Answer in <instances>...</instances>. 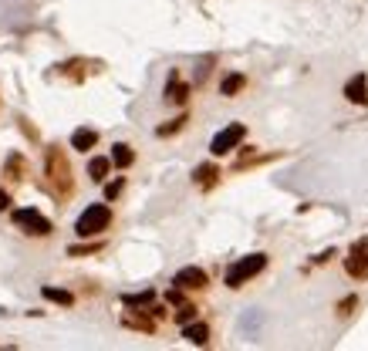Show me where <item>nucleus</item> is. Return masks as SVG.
<instances>
[{
  "label": "nucleus",
  "mask_w": 368,
  "mask_h": 351,
  "mask_svg": "<svg viewBox=\"0 0 368 351\" xmlns=\"http://www.w3.org/2000/svg\"><path fill=\"white\" fill-rule=\"evenodd\" d=\"M112 226V206L109 203H91L82 217L75 219V233L88 240V237H102Z\"/></svg>",
  "instance_id": "7ed1b4c3"
},
{
  "label": "nucleus",
  "mask_w": 368,
  "mask_h": 351,
  "mask_svg": "<svg viewBox=\"0 0 368 351\" xmlns=\"http://www.w3.org/2000/svg\"><path fill=\"white\" fill-rule=\"evenodd\" d=\"M41 297H44V301H51V304L75 307V294H71V290H65V287H51V284H44V287H41Z\"/></svg>",
  "instance_id": "2eb2a0df"
},
{
  "label": "nucleus",
  "mask_w": 368,
  "mask_h": 351,
  "mask_svg": "<svg viewBox=\"0 0 368 351\" xmlns=\"http://www.w3.org/2000/svg\"><path fill=\"white\" fill-rule=\"evenodd\" d=\"M220 166L217 162H203V166H196L193 169V186H199V189H203V193H206V189H213V186H217L220 182Z\"/></svg>",
  "instance_id": "9d476101"
},
{
  "label": "nucleus",
  "mask_w": 368,
  "mask_h": 351,
  "mask_svg": "<svg viewBox=\"0 0 368 351\" xmlns=\"http://www.w3.org/2000/svg\"><path fill=\"white\" fill-rule=\"evenodd\" d=\"M10 223L21 230V233H27V237H51V219L44 217V213H38V210H31V206H24V210H14L10 213Z\"/></svg>",
  "instance_id": "20e7f679"
},
{
  "label": "nucleus",
  "mask_w": 368,
  "mask_h": 351,
  "mask_svg": "<svg viewBox=\"0 0 368 351\" xmlns=\"http://www.w3.org/2000/svg\"><path fill=\"white\" fill-rule=\"evenodd\" d=\"M122 325L129 331H142V334H155V318L146 314V311H139L135 314V307H129L125 314H122Z\"/></svg>",
  "instance_id": "1a4fd4ad"
},
{
  "label": "nucleus",
  "mask_w": 368,
  "mask_h": 351,
  "mask_svg": "<svg viewBox=\"0 0 368 351\" xmlns=\"http://www.w3.org/2000/svg\"><path fill=\"white\" fill-rule=\"evenodd\" d=\"M98 146V132L95 129H75L71 132V149H78V153H91Z\"/></svg>",
  "instance_id": "4468645a"
},
{
  "label": "nucleus",
  "mask_w": 368,
  "mask_h": 351,
  "mask_svg": "<svg viewBox=\"0 0 368 351\" xmlns=\"http://www.w3.org/2000/svg\"><path fill=\"white\" fill-rule=\"evenodd\" d=\"M213 61H217L213 54H210V58H203V65L196 68V85H203V81H206V75H210V68H213Z\"/></svg>",
  "instance_id": "393cba45"
},
{
  "label": "nucleus",
  "mask_w": 368,
  "mask_h": 351,
  "mask_svg": "<svg viewBox=\"0 0 368 351\" xmlns=\"http://www.w3.org/2000/svg\"><path fill=\"white\" fill-rule=\"evenodd\" d=\"M122 189H125V179H122V176H118V179H112V182H105V199H118L122 196Z\"/></svg>",
  "instance_id": "b1692460"
},
{
  "label": "nucleus",
  "mask_w": 368,
  "mask_h": 351,
  "mask_svg": "<svg viewBox=\"0 0 368 351\" xmlns=\"http://www.w3.org/2000/svg\"><path fill=\"white\" fill-rule=\"evenodd\" d=\"M44 182L58 199H68L75 193V173L61 146H44Z\"/></svg>",
  "instance_id": "f257e3e1"
},
{
  "label": "nucleus",
  "mask_w": 368,
  "mask_h": 351,
  "mask_svg": "<svg viewBox=\"0 0 368 351\" xmlns=\"http://www.w3.org/2000/svg\"><path fill=\"white\" fill-rule=\"evenodd\" d=\"M196 318H199V307L190 304V301H186V304H179V311L173 314V321L179 325V328H183V325H190V321H196Z\"/></svg>",
  "instance_id": "412c9836"
},
{
  "label": "nucleus",
  "mask_w": 368,
  "mask_h": 351,
  "mask_svg": "<svg viewBox=\"0 0 368 351\" xmlns=\"http://www.w3.org/2000/svg\"><path fill=\"white\" fill-rule=\"evenodd\" d=\"M85 61H65V65H58V75H65L71 81H85Z\"/></svg>",
  "instance_id": "4be33fe9"
},
{
  "label": "nucleus",
  "mask_w": 368,
  "mask_h": 351,
  "mask_svg": "<svg viewBox=\"0 0 368 351\" xmlns=\"http://www.w3.org/2000/svg\"><path fill=\"white\" fill-rule=\"evenodd\" d=\"M331 257H338V250H331V247H328L325 254H318V257H314V263H328Z\"/></svg>",
  "instance_id": "bb28decb"
},
{
  "label": "nucleus",
  "mask_w": 368,
  "mask_h": 351,
  "mask_svg": "<svg viewBox=\"0 0 368 351\" xmlns=\"http://www.w3.org/2000/svg\"><path fill=\"white\" fill-rule=\"evenodd\" d=\"M3 176H10V182H24V176H27V162H24L21 153H14L10 159H7V169H3Z\"/></svg>",
  "instance_id": "6ab92c4d"
},
{
  "label": "nucleus",
  "mask_w": 368,
  "mask_h": 351,
  "mask_svg": "<svg viewBox=\"0 0 368 351\" xmlns=\"http://www.w3.org/2000/svg\"><path fill=\"white\" fill-rule=\"evenodd\" d=\"M132 162H135V149L125 146V142H115V146H112V166H115V169H129Z\"/></svg>",
  "instance_id": "dca6fc26"
},
{
  "label": "nucleus",
  "mask_w": 368,
  "mask_h": 351,
  "mask_svg": "<svg viewBox=\"0 0 368 351\" xmlns=\"http://www.w3.org/2000/svg\"><path fill=\"white\" fill-rule=\"evenodd\" d=\"M243 88H247V75H243V71H230V75H223V81H220V95H223V98H237Z\"/></svg>",
  "instance_id": "ddd939ff"
},
{
  "label": "nucleus",
  "mask_w": 368,
  "mask_h": 351,
  "mask_svg": "<svg viewBox=\"0 0 368 351\" xmlns=\"http://www.w3.org/2000/svg\"><path fill=\"white\" fill-rule=\"evenodd\" d=\"M190 91H193V85H186V81L179 78V71L173 68L169 78H166V91H162L166 102H169V105H186V102H190Z\"/></svg>",
  "instance_id": "6e6552de"
},
{
  "label": "nucleus",
  "mask_w": 368,
  "mask_h": 351,
  "mask_svg": "<svg viewBox=\"0 0 368 351\" xmlns=\"http://www.w3.org/2000/svg\"><path fill=\"white\" fill-rule=\"evenodd\" d=\"M263 267H267V254H247V257H240V260H233L227 267L223 284L230 290H240L247 281H254L257 274H263Z\"/></svg>",
  "instance_id": "f03ea898"
},
{
  "label": "nucleus",
  "mask_w": 368,
  "mask_h": 351,
  "mask_svg": "<svg viewBox=\"0 0 368 351\" xmlns=\"http://www.w3.org/2000/svg\"><path fill=\"white\" fill-rule=\"evenodd\" d=\"M183 338H186L190 345H196V348H203V345H210V325L196 318L190 325H183Z\"/></svg>",
  "instance_id": "f8f14e48"
},
{
  "label": "nucleus",
  "mask_w": 368,
  "mask_h": 351,
  "mask_svg": "<svg viewBox=\"0 0 368 351\" xmlns=\"http://www.w3.org/2000/svg\"><path fill=\"white\" fill-rule=\"evenodd\" d=\"M247 139V125L243 122H230L227 129H220L217 135H213V142H210V153L217 155H230L233 149H240V142Z\"/></svg>",
  "instance_id": "39448f33"
},
{
  "label": "nucleus",
  "mask_w": 368,
  "mask_h": 351,
  "mask_svg": "<svg viewBox=\"0 0 368 351\" xmlns=\"http://www.w3.org/2000/svg\"><path fill=\"white\" fill-rule=\"evenodd\" d=\"M155 301V290H139V294H122V304L135 307V311H149Z\"/></svg>",
  "instance_id": "a211bd4d"
},
{
  "label": "nucleus",
  "mask_w": 368,
  "mask_h": 351,
  "mask_svg": "<svg viewBox=\"0 0 368 351\" xmlns=\"http://www.w3.org/2000/svg\"><path fill=\"white\" fill-rule=\"evenodd\" d=\"M355 307H358V297H355V294H348L345 301H342V304H338V314H342V318H348V314H351V311H355Z\"/></svg>",
  "instance_id": "a878e982"
},
{
  "label": "nucleus",
  "mask_w": 368,
  "mask_h": 351,
  "mask_svg": "<svg viewBox=\"0 0 368 351\" xmlns=\"http://www.w3.org/2000/svg\"><path fill=\"white\" fill-rule=\"evenodd\" d=\"M112 173V155H95L91 162H88V176L95 179V182H105Z\"/></svg>",
  "instance_id": "f3484780"
},
{
  "label": "nucleus",
  "mask_w": 368,
  "mask_h": 351,
  "mask_svg": "<svg viewBox=\"0 0 368 351\" xmlns=\"http://www.w3.org/2000/svg\"><path fill=\"white\" fill-rule=\"evenodd\" d=\"M173 284L183 287V290H206L210 277H206V270H203V267H183V270H176Z\"/></svg>",
  "instance_id": "0eeeda50"
},
{
  "label": "nucleus",
  "mask_w": 368,
  "mask_h": 351,
  "mask_svg": "<svg viewBox=\"0 0 368 351\" xmlns=\"http://www.w3.org/2000/svg\"><path fill=\"white\" fill-rule=\"evenodd\" d=\"M98 250H105V243H71L68 247V257H88V254H98Z\"/></svg>",
  "instance_id": "5701e85b"
},
{
  "label": "nucleus",
  "mask_w": 368,
  "mask_h": 351,
  "mask_svg": "<svg viewBox=\"0 0 368 351\" xmlns=\"http://www.w3.org/2000/svg\"><path fill=\"white\" fill-rule=\"evenodd\" d=\"M345 98L351 105H368V78L365 75H351L345 81Z\"/></svg>",
  "instance_id": "9b49d317"
},
{
  "label": "nucleus",
  "mask_w": 368,
  "mask_h": 351,
  "mask_svg": "<svg viewBox=\"0 0 368 351\" xmlns=\"http://www.w3.org/2000/svg\"><path fill=\"white\" fill-rule=\"evenodd\" d=\"M7 210H10V193L0 189V213H7Z\"/></svg>",
  "instance_id": "cd10ccee"
},
{
  "label": "nucleus",
  "mask_w": 368,
  "mask_h": 351,
  "mask_svg": "<svg viewBox=\"0 0 368 351\" xmlns=\"http://www.w3.org/2000/svg\"><path fill=\"white\" fill-rule=\"evenodd\" d=\"M21 129H24V135H31V139L38 142V129H34V125H27V118H21Z\"/></svg>",
  "instance_id": "c85d7f7f"
},
{
  "label": "nucleus",
  "mask_w": 368,
  "mask_h": 351,
  "mask_svg": "<svg viewBox=\"0 0 368 351\" xmlns=\"http://www.w3.org/2000/svg\"><path fill=\"white\" fill-rule=\"evenodd\" d=\"M186 122H190V115L183 111V115H176L173 122L159 125V129H155V135H159V139H169V135H176V132H183V129H186Z\"/></svg>",
  "instance_id": "aec40b11"
},
{
  "label": "nucleus",
  "mask_w": 368,
  "mask_h": 351,
  "mask_svg": "<svg viewBox=\"0 0 368 351\" xmlns=\"http://www.w3.org/2000/svg\"><path fill=\"white\" fill-rule=\"evenodd\" d=\"M345 274L351 281H368V237L355 240L345 257Z\"/></svg>",
  "instance_id": "423d86ee"
}]
</instances>
